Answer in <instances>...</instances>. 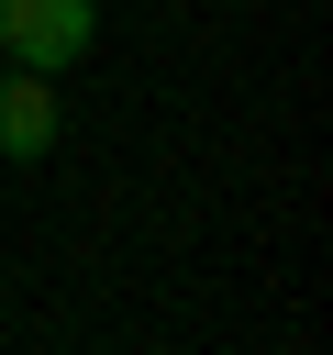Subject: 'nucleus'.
I'll return each instance as SVG.
<instances>
[{
  "label": "nucleus",
  "mask_w": 333,
  "mask_h": 355,
  "mask_svg": "<svg viewBox=\"0 0 333 355\" xmlns=\"http://www.w3.org/2000/svg\"><path fill=\"white\" fill-rule=\"evenodd\" d=\"M89 33H100V0H0V67L56 78L89 55Z\"/></svg>",
  "instance_id": "1"
},
{
  "label": "nucleus",
  "mask_w": 333,
  "mask_h": 355,
  "mask_svg": "<svg viewBox=\"0 0 333 355\" xmlns=\"http://www.w3.org/2000/svg\"><path fill=\"white\" fill-rule=\"evenodd\" d=\"M56 133H67V111H56V78H33V67H0V155H11V166H33V155H56Z\"/></svg>",
  "instance_id": "2"
}]
</instances>
